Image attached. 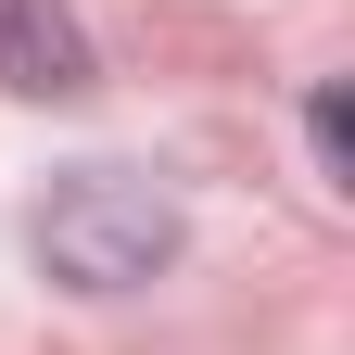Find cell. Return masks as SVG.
Returning <instances> with one entry per match:
<instances>
[{
  "label": "cell",
  "instance_id": "cell-1",
  "mask_svg": "<svg viewBox=\"0 0 355 355\" xmlns=\"http://www.w3.org/2000/svg\"><path fill=\"white\" fill-rule=\"evenodd\" d=\"M165 254H178V203L153 191V178H127V165L51 178V203H38V266H51V279H76V292H140Z\"/></svg>",
  "mask_w": 355,
  "mask_h": 355
},
{
  "label": "cell",
  "instance_id": "cell-2",
  "mask_svg": "<svg viewBox=\"0 0 355 355\" xmlns=\"http://www.w3.org/2000/svg\"><path fill=\"white\" fill-rule=\"evenodd\" d=\"M0 89H26V102L89 89V26L64 0H0Z\"/></svg>",
  "mask_w": 355,
  "mask_h": 355
},
{
  "label": "cell",
  "instance_id": "cell-3",
  "mask_svg": "<svg viewBox=\"0 0 355 355\" xmlns=\"http://www.w3.org/2000/svg\"><path fill=\"white\" fill-rule=\"evenodd\" d=\"M304 140H318V165L343 178V89H318V102H304Z\"/></svg>",
  "mask_w": 355,
  "mask_h": 355
}]
</instances>
